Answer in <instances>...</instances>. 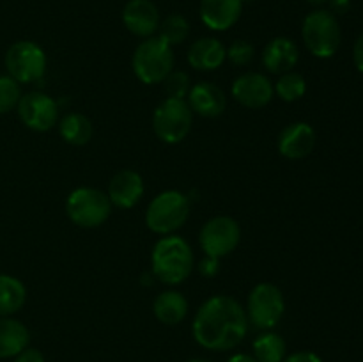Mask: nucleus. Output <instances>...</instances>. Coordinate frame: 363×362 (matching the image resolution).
I'll use <instances>...</instances> for the list:
<instances>
[{
	"instance_id": "nucleus-37",
	"label": "nucleus",
	"mask_w": 363,
	"mask_h": 362,
	"mask_svg": "<svg viewBox=\"0 0 363 362\" xmlns=\"http://www.w3.org/2000/svg\"><path fill=\"white\" fill-rule=\"evenodd\" d=\"M190 362H209V361H202V358H195V361H190Z\"/></svg>"
},
{
	"instance_id": "nucleus-13",
	"label": "nucleus",
	"mask_w": 363,
	"mask_h": 362,
	"mask_svg": "<svg viewBox=\"0 0 363 362\" xmlns=\"http://www.w3.org/2000/svg\"><path fill=\"white\" fill-rule=\"evenodd\" d=\"M315 146V131L314 128L303 121L291 123L280 131L277 148L279 153L287 160H301L307 158Z\"/></svg>"
},
{
	"instance_id": "nucleus-35",
	"label": "nucleus",
	"mask_w": 363,
	"mask_h": 362,
	"mask_svg": "<svg viewBox=\"0 0 363 362\" xmlns=\"http://www.w3.org/2000/svg\"><path fill=\"white\" fill-rule=\"evenodd\" d=\"M227 362H259V361L255 357H252V355L236 353V355H233V357H230Z\"/></svg>"
},
{
	"instance_id": "nucleus-25",
	"label": "nucleus",
	"mask_w": 363,
	"mask_h": 362,
	"mask_svg": "<svg viewBox=\"0 0 363 362\" xmlns=\"http://www.w3.org/2000/svg\"><path fill=\"white\" fill-rule=\"evenodd\" d=\"M273 91L280 99L287 103L298 102L307 92V82H305L303 75L296 73V71H287L279 77V80L273 84Z\"/></svg>"
},
{
	"instance_id": "nucleus-24",
	"label": "nucleus",
	"mask_w": 363,
	"mask_h": 362,
	"mask_svg": "<svg viewBox=\"0 0 363 362\" xmlns=\"http://www.w3.org/2000/svg\"><path fill=\"white\" fill-rule=\"evenodd\" d=\"M254 357L259 362H282L286 357V341L275 332L264 330L252 344Z\"/></svg>"
},
{
	"instance_id": "nucleus-16",
	"label": "nucleus",
	"mask_w": 363,
	"mask_h": 362,
	"mask_svg": "<svg viewBox=\"0 0 363 362\" xmlns=\"http://www.w3.org/2000/svg\"><path fill=\"white\" fill-rule=\"evenodd\" d=\"M243 11L241 0H201L199 14L202 23L216 32L229 31L238 23Z\"/></svg>"
},
{
	"instance_id": "nucleus-15",
	"label": "nucleus",
	"mask_w": 363,
	"mask_h": 362,
	"mask_svg": "<svg viewBox=\"0 0 363 362\" xmlns=\"http://www.w3.org/2000/svg\"><path fill=\"white\" fill-rule=\"evenodd\" d=\"M145 187L140 174L133 169H123L113 174L108 183V195L112 206L121 209H130L137 204L144 195Z\"/></svg>"
},
{
	"instance_id": "nucleus-21",
	"label": "nucleus",
	"mask_w": 363,
	"mask_h": 362,
	"mask_svg": "<svg viewBox=\"0 0 363 362\" xmlns=\"http://www.w3.org/2000/svg\"><path fill=\"white\" fill-rule=\"evenodd\" d=\"M152 312L163 325H177L188 314V300L176 290L162 291L152 302Z\"/></svg>"
},
{
	"instance_id": "nucleus-4",
	"label": "nucleus",
	"mask_w": 363,
	"mask_h": 362,
	"mask_svg": "<svg viewBox=\"0 0 363 362\" xmlns=\"http://www.w3.org/2000/svg\"><path fill=\"white\" fill-rule=\"evenodd\" d=\"M191 202L183 192L165 190L160 192L147 206L145 226L156 234H174L186 224L190 216Z\"/></svg>"
},
{
	"instance_id": "nucleus-23",
	"label": "nucleus",
	"mask_w": 363,
	"mask_h": 362,
	"mask_svg": "<svg viewBox=\"0 0 363 362\" xmlns=\"http://www.w3.org/2000/svg\"><path fill=\"white\" fill-rule=\"evenodd\" d=\"M59 133L64 142L71 146H85L92 138L94 128L91 119L84 114L71 112L64 116L59 123Z\"/></svg>"
},
{
	"instance_id": "nucleus-27",
	"label": "nucleus",
	"mask_w": 363,
	"mask_h": 362,
	"mask_svg": "<svg viewBox=\"0 0 363 362\" xmlns=\"http://www.w3.org/2000/svg\"><path fill=\"white\" fill-rule=\"evenodd\" d=\"M21 99V87L9 75L0 77V114H7L18 106Z\"/></svg>"
},
{
	"instance_id": "nucleus-11",
	"label": "nucleus",
	"mask_w": 363,
	"mask_h": 362,
	"mask_svg": "<svg viewBox=\"0 0 363 362\" xmlns=\"http://www.w3.org/2000/svg\"><path fill=\"white\" fill-rule=\"evenodd\" d=\"M16 109L21 123L30 130L41 131V133L52 130L59 117V106H57L55 99L41 91L21 94Z\"/></svg>"
},
{
	"instance_id": "nucleus-5",
	"label": "nucleus",
	"mask_w": 363,
	"mask_h": 362,
	"mask_svg": "<svg viewBox=\"0 0 363 362\" xmlns=\"http://www.w3.org/2000/svg\"><path fill=\"white\" fill-rule=\"evenodd\" d=\"M301 38L308 52L319 59L335 55L340 46L342 32L332 11L318 9L305 16L301 25Z\"/></svg>"
},
{
	"instance_id": "nucleus-1",
	"label": "nucleus",
	"mask_w": 363,
	"mask_h": 362,
	"mask_svg": "<svg viewBox=\"0 0 363 362\" xmlns=\"http://www.w3.org/2000/svg\"><path fill=\"white\" fill-rule=\"evenodd\" d=\"M245 307L229 295H215L199 307L191 323L195 341L211 351L233 350L248 332Z\"/></svg>"
},
{
	"instance_id": "nucleus-31",
	"label": "nucleus",
	"mask_w": 363,
	"mask_h": 362,
	"mask_svg": "<svg viewBox=\"0 0 363 362\" xmlns=\"http://www.w3.org/2000/svg\"><path fill=\"white\" fill-rule=\"evenodd\" d=\"M14 362H45V357H43V353L39 350L27 346L23 351H20L14 357Z\"/></svg>"
},
{
	"instance_id": "nucleus-34",
	"label": "nucleus",
	"mask_w": 363,
	"mask_h": 362,
	"mask_svg": "<svg viewBox=\"0 0 363 362\" xmlns=\"http://www.w3.org/2000/svg\"><path fill=\"white\" fill-rule=\"evenodd\" d=\"M330 6H332V11L337 14H344L350 11L351 0H330Z\"/></svg>"
},
{
	"instance_id": "nucleus-29",
	"label": "nucleus",
	"mask_w": 363,
	"mask_h": 362,
	"mask_svg": "<svg viewBox=\"0 0 363 362\" xmlns=\"http://www.w3.org/2000/svg\"><path fill=\"white\" fill-rule=\"evenodd\" d=\"M254 45L248 43L247 39H236V41L230 43V46L227 48V59H229L234 66H248V64L254 60Z\"/></svg>"
},
{
	"instance_id": "nucleus-20",
	"label": "nucleus",
	"mask_w": 363,
	"mask_h": 362,
	"mask_svg": "<svg viewBox=\"0 0 363 362\" xmlns=\"http://www.w3.org/2000/svg\"><path fill=\"white\" fill-rule=\"evenodd\" d=\"M28 329L11 316H0V358L16 357L28 346Z\"/></svg>"
},
{
	"instance_id": "nucleus-33",
	"label": "nucleus",
	"mask_w": 363,
	"mask_h": 362,
	"mask_svg": "<svg viewBox=\"0 0 363 362\" xmlns=\"http://www.w3.org/2000/svg\"><path fill=\"white\" fill-rule=\"evenodd\" d=\"M353 59H354V64H357L358 71H362L363 73V32L360 34V38L357 39V43H354Z\"/></svg>"
},
{
	"instance_id": "nucleus-17",
	"label": "nucleus",
	"mask_w": 363,
	"mask_h": 362,
	"mask_svg": "<svg viewBox=\"0 0 363 362\" xmlns=\"http://www.w3.org/2000/svg\"><path fill=\"white\" fill-rule=\"evenodd\" d=\"M191 112L202 117H218L222 116L227 106L225 92L211 82H199L191 85L186 96Z\"/></svg>"
},
{
	"instance_id": "nucleus-8",
	"label": "nucleus",
	"mask_w": 363,
	"mask_h": 362,
	"mask_svg": "<svg viewBox=\"0 0 363 362\" xmlns=\"http://www.w3.org/2000/svg\"><path fill=\"white\" fill-rule=\"evenodd\" d=\"M245 312L248 323H252L255 329H275L286 312V300L280 287L272 283H259L248 295Z\"/></svg>"
},
{
	"instance_id": "nucleus-32",
	"label": "nucleus",
	"mask_w": 363,
	"mask_h": 362,
	"mask_svg": "<svg viewBox=\"0 0 363 362\" xmlns=\"http://www.w3.org/2000/svg\"><path fill=\"white\" fill-rule=\"evenodd\" d=\"M282 362H323L319 355H315L314 351H296V353L289 355V357H284Z\"/></svg>"
},
{
	"instance_id": "nucleus-22",
	"label": "nucleus",
	"mask_w": 363,
	"mask_h": 362,
	"mask_svg": "<svg viewBox=\"0 0 363 362\" xmlns=\"http://www.w3.org/2000/svg\"><path fill=\"white\" fill-rule=\"evenodd\" d=\"M27 302V287L18 277L0 273V316H11Z\"/></svg>"
},
{
	"instance_id": "nucleus-3",
	"label": "nucleus",
	"mask_w": 363,
	"mask_h": 362,
	"mask_svg": "<svg viewBox=\"0 0 363 362\" xmlns=\"http://www.w3.org/2000/svg\"><path fill=\"white\" fill-rule=\"evenodd\" d=\"M174 64H176L174 48L158 35L145 38L135 48L131 59L135 77L145 85L162 84L174 71Z\"/></svg>"
},
{
	"instance_id": "nucleus-36",
	"label": "nucleus",
	"mask_w": 363,
	"mask_h": 362,
	"mask_svg": "<svg viewBox=\"0 0 363 362\" xmlns=\"http://www.w3.org/2000/svg\"><path fill=\"white\" fill-rule=\"evenodd\" d=\"M307 2L314 4V6H319V4H325V2H326V0H307Z\"/></svg>"
},
{
	"instance_id": "nucleus-9",
	"label": "nucleus",
	"mask_w": 363,
	"mask_h": 362,
	"mask_svg": "<svg viewBox=\"0 0 363 362\" xmlns=\"http://www.w3.org/2000/svg\"><path fill=\"white\" fill-rule=\"evenodd\" d=\"M6 67L18 84H34L46 73V53L38 43L16 41L6 53Z\"/></svg>"
},
{
	"instance_id": "nucleus-10",
	"label": "nucleus",
	"mask_w": 363,
	"mask_h": 362,
	"mask_svg": "<svg viewBox=\"0 0 363 362\" xmlns=\"http://www.w3.org/2000/svg\"><path fill=\"white\" fill-rule=\"evenodd\" d=\"M241 227L233 216L218 215L209 219L199 233V245L204 256L222 259L240 245Z\"/></svg>"
},
{
	"instance_id": "nucleus-7",
	"label": "nucleus",
	"mask_w": 363,
	"mask_h": 362,
	"mask_svg": "<svg viewBox=\"0 0 363 362\" xmlns=\"http://www.w3.org/2000/svg\"><path fill=\"white\" fill-rule=\"evenodd\" d=\"M194 123V112L186 99L165 98L152 114V130L165 144H179L188 137Z\"/></svg>"
},
{
	"instance_id": "nucleus-2",
	"label": "nucleus",
	"mask_w": 363,
	"mask_h": 362,
	"mask_svg": "<svg viewBox=\"0 0 363 362\" xmlns=\"http://www.w3.org/2000/svg\"><path fill=\"white\" fill-rule=\"evenodd\" d=\"M151 265L155 277L163 284L176 286L184 283L195 265L191 245L177 234H167L152 247Z\"/></svg>"
},
{
	"instance_id": "nucleus-28",
	"label": "nucleus",
	"mask_w": 363,
	"mask_h": 362,
	"mask_svg": "<svg viewBox=\"0 0 363 362\" xmlns=\"http://www.w3.org/2000/svg\"><path fill=\"white\" fill-rule=\"evenodd\" d=\"M163 87H165L167 98H179L186 99L188 92L191 89L190 77H188L184 71H172L165 80L162 82Z\"/></svg>"
},
{
	"instance_id": "nucleus-38",
	"label": "nucleus",
	"mask_w": 363,
	"mask_h": 362,
	"mask_svg": "<svg viewBox=\"0 0 363 362\" xmlns=\"http://www.w3.org/2000/svg\"><path fill=\"white\" fill-rule=\"evenodd\" d=\"M241 2H243V4H247V2H254V0H241Z\"/></svg>"
},
{
	"instance_id": "nucleus-30",
	"label": "nucleus",
	"mask_w": 363,
	"mask_h": 362,
	"mask_svg": "<svg viewBox=\"0 0 363 362\" xmlns=\"http://www.w3.org/2000/svg\"><path fill=\"white\" fill-rule=\"evenodd\" d=\"M199 273L204 277H215L220 270V259L209 258V256H204L201 263H199Z\"/></svg>"
},
{
	"instance_id": "nucleus-26",
	"label": "nucleus",
	"mask_w": 363,
	"mask_h": 362,
	"mask_svg": "<svg viewBox=\"0 0 363 362\" xmlns=\"http://www.w3.org/2000/svg\"><path fill=\"white\" fill-rule=\"evenodd\" d=\"M188 35H190V21L183 14H169L165 20L160 21L158 38H162L172 48L181 45Z\"/></svg>"
},
{
	"instance_id": "nucleus-14",
	"label": "nucleus",
	"mask_w": 363,
	"mask_h": 362,
	"mask_svg": "<svg viewBox=\"0 0 363 362\" xmlns=\"http://www.w3.org/2000/svg\"><path fill=\"white\" fill-rule=\"evenodd\" d=\"M160 11L151 0H130L123 9V23L137 38H151L160 27Z\"/></svg>"
},
{
	"instance_id": "nucleus-12",
	"label": "nucleus",
	"mask_w": 363,
	"mask_h": 362,
	"mask_svg": "<svg viewBox=\"0 0 363 362\" xmlns=\"http://www.w3.org/2000/svg\"><path fill=\"white\" fill-rule=\"evenodd\" d=\"M230 94L240 105L257 110L268 105L275 96L273 84L266 75L257 71H248L240 75L230 85Z\"/></svg>"
},
{
	"instance_id": "nucleus-19",
	"label": "nucleus",
	"mask_w": 363,
	"mask_h": 362,
	"mask_svg": "<svg viewBox=\"0 0 363 362\" xmlns=\"http://www.w3.org/2000/svg\"><path fill=\"white\" fill-rule=\"evenodd\" d=\"M227 48L220 39L201 38L188 50V64L197 71H215L225 62Z\"/></svg>"
},
{
	"instance_id": "nucleus-18",
	"label": "nucleus",
	"mask_w": 363,
	"mask_h": 362,
	"mask_svg": "<svg viewBox=\"0 0 363 362\" xmlns=\"http://www.w3.org/2000/svg\"><path fill=\"white\" fill-rule=\"evenodd\" d=\"M298 59H300V52H298L296 43L286 35L273 38L262 50V64L269 73L282 75L293 71Z\"/></svg>"
},
{
	"instance_id": "nucleus-6",
	"label": "nucleus",
	"mask_w": 363,
	"mask_h": 362,
	"mask_svg": "<svg viewBox=\"0 0 363 362\" xmlns=\"http://www.w3.org/2000/svg\"><path fill=\"white\" fill-rule=\"evenodd\" d=\"M112 213V202L105 192L92 187L74 188L66 201V215L84 229H94L105 224Z\"/></svg>"
}]
</instances>
